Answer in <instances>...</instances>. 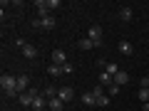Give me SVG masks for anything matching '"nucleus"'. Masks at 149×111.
Listing matches in <instances>:
<instances>
[{"instance_id":"nucleus-1","label":"nucleus","mask_w":149,"mask_h":111,"mask_svg":"<svg viewBox=\"0 0 149 111\" xmlns=\"http://www.w3.org/2000/svg\"><path fill=\"white\" fill-rule=\"evenodd\" d=\"M0 86L5 91V96H17L20 94L17 91V77H13V74H3L0 77Z\"/></svg>"},{"instance_id":"nucleus-2","label":"nucleus","mask_w":149,"mask_h":111,"mask_svg":"<svg viewBox=\"0 0 149 111\" xmlns=\"http://www.w3.org/2000/svg\"><path fill=\"white\" fill-rule=\"evenodd\" d=\"M37 96H40V91H37L35 86H30L25 94H20V104H22V106H30V109H32V101H35Z\"/></svg>"},{"instance_id":"nucleus-3","label":"nucleus","mask_w":149,"mask_h":111,"mask_svg":"<svg viewBox=\"0 0 149 111\" xmlns=\"http://www.w3.org/2000/svg\"><path fill=\"white\" fill-rule=\"evenodd\" d=\"M87 37H90L97 47H102V27H100V25H92L90 30H87Z\"/></svg>"},{"instance_id":"nucleus-4","label":"nucleus","mask_w":149,"mask_h":111,"mask_svg":"<svg viewBox=\"0 0 149 111\" xmlns=\"http://www.w3.org/2000/svg\"><path fill=\"white\" fill-rule=\"evenodd\" d=\"M32 27H45V30H52V27H55V17H52V15H45V17H40V20L32 22Z\"/></svg>"},{"instance_id":"nucleus-5","label":"nucleus","mask_w":149,"mask_h":111,"mask_svg":"<svg viewBox=\"0 0 149 111\" xmlns=\"http://www.w3.org/2000/svg\"><path fill=\"white\" fill-rule=\"evenodd\" d=\"M57 99H62L65 104H67V101H72V99H74V89H72V86H62V89H60V94H57Z\"/></svg>"},{"instance_id":"nucleus-6","label":"nucleus","mask_w":149,"mask_h":111,"mask_svg":"<svg viewBox=\"0 0 149 111\" xmlns=\"http://www.w3.org/2000/svg\"><path fill=\"white\" fill-rule=\"evenodd\" d=\"M27 89H30V77H27V74H20V77H17V91L25 94Z\"/></svg>"},{"instance_id":"nucleus-7","label":"nucleus","mask_w":149,"mask_h":111,"mask_svg":"<svg viewBox=\"0 0 149 111\" xmlns=\"http://www.w3.org/2000/svg\"><path fill=\"white\" fill-rule=\"evenodd\" d=\"M52 64H67V54H65V49H55V52H52Z\"/></svg>"},{"instance_id":"nucleus-8","label":"nucleus","mask_w":149,"mask_h":111,"mask_svg":"<svg viewBox=\"0 0 149 111\" xmlns=\"http://www.w3.org/2000/svg\"><path fill=\"white\" fill-rule=\"evenodd\" d=\"M119 54H124V57H129V54L134 52V47H132V42H127V40H122V42H119Z\"/></svg>"},{"instance_id":"nucleus-9","label":"nucleus","mask_w":149,"mask_h":111,"mask_svg":"<svg viewBox=\"0 0 149 111\" xmlns=\"http://www.w3.org/2000/svg\"><path fill=\"white\" fill-rule=\"evenodd\" d=\"M127 82H129V74L119 69V72L114 74V84H117V86H122V84H127Z\"/></svg>"},{"instance_id":"nucleus-10","label":"nucleus","mask_w":149,"mask_h":111,"mask_svg":"<svg viewBox=\"0 0 149 111\" xmlns=\"http://www.w3.org/2000/svg\"><path fill=\"white\" fill-rule=\"evenodd\" d=\"M65 64H50V67H47V74H50V77H60V74H65Z\"/></svg>"},{"instance_id":"nucleus-11","label":"nucleus","mask_w":149,"mask_h":111,"mask_svg":"<svg viewBox=\"0 0 149 111\" xmlns=\"http://www.w3.org/2000/svg\"><path fill=\"white\" fill-rule=\"evenodd\" d=\"M22 54H25L27 59H35L37 57V47H32V45H22Z\"/></svg>"},{"instance_id":"nucleus-12","label":"nucleus","mask_w":149,"mask_h":111,"mask_svg":"<svg viewBox=\"0 0 149 111\" xmlns=\"http://www.w3.org/2000/svg\"><path fill=\"white\" fill-rule=\"evenodd\" d=\"M82 104H85V106H97L95 94H92V91H85V94H82Z\"/></svg>"},{"instance_id":"nucleus-13","label":"nucleus","mask_w":149,"mask_h":111,"mask_svg":"<svg viewBox=\"0 0 149 111\" xmlns=\"http://www.w3.org/2000/svg\"><path fill=\"white\" fill-rule=\"evenodd\" d=\"M47 106H50V109H52V111H62L65 101H62V99H50V101H47Z\"/></svg>"},{"instance_id":"nucleus-14","label":"nucleus","mask_w":149,"mask_h":111,"mask_svg":"<svg viewBox=\"0 0 149 111\" xmlns=\"http://www.w3.org/2000/svg\"><path fill=\"white\" fill-rule=\"evenodd\" d=\"M45 106H47V104H45V96H42V94H40L35 101H32V109H35V111H42Z\"/></svg>"},{"instance_id":"nucleus-15","label":"nucleus","mask_w":149,"mask_h":111,"mask_svg":"<svg viewBox=\"0 0 149 111\" xmlns=\"http://www.w3.org/2000/svg\"><path fill=\"white\" fill-rule=\"evenodd\" d=\"M100 82H102L104 86H112V84H114V77H112V74H107V72H102V74H100Z\"/></svg>"},{"instance_id":"nucleus-16","label":"nucleus","mask_w":149,"mask_h":111,"mask_svg":"<svg viewBox=\"0 0 149 111\" xmlns=\"http://www.w3.org/2000/svg\"><path fill=\"white\" fill-rule=\"evenodd\" d=\"M119 17H122L124 22H129L134 17V12H132V8H122V10H119Z\"/></svg>"},{"instance_id":"nucleus-17","label":"nucleus","mask_w":149,"mask_h":111,"mask_svg":"<svg viewBox=\"0 0 149 111\" xmlns=\"http://www.w3.org/2000/svg\"><path fill=\"white\" fill-rule=\"evenodd\" d=\"M80 47H82V49H95V47H97V45H95V42H92L90 37H82V40H80Z\"/></svg>"},{"instance_id":"nucleus-18","label":"nucleus","mask_w":149,"mask_h":111,"mask_svg":"<svg viewBox=\"0 0 149 111\" xmlns=\"http://www.w3.org/2000/svg\"><path fill=\"white\" fill-rule=\"evenodd\" d=\"M104 72H107V74H112V77H114V74L119 72V64H114V62H109V64H104Z\"/></svg>"},{"instance_id":"nucleus-19","label":"nucleus","mask_w":149,"mask_h":111,"mask_svg":"<svg viewBox=\"0 0 149 111\" xmlns=\"http://www.w3.org/2000/svg\"><path fill=\"white\" fill-rule=\"evenodd\" d=\"M137 96H139V99H142V104H147V101H149V86H142Z\"/></svg>"},{"instance_id":"nucleus-20","label":"nucleus","mask_w":149,"mask_h":111,"mask_svg":"<svg viewBox=\"0 0 149 111\" xmlns=\"http://www.w3.org/2000/svg\"><path fill=\"white\" fill-rule=\"evenodd\" d=\"M97 106H109V96H97Z\"/></svg>"},{"instance_id":"nucleus-21","label":"nucleus","mask_w":149,"mask_h":111,"mask_svg":"<svg viewBox=\"0 0 149 111\" xmlns=\"http://www.w3.org/2000/svg\"><path fill=\"white\" fill-rule=\"evenodd\" d=\"M92 94H95V99H97V96H102V86H95V89H92Z\"/></svg>"}]
</instances>
